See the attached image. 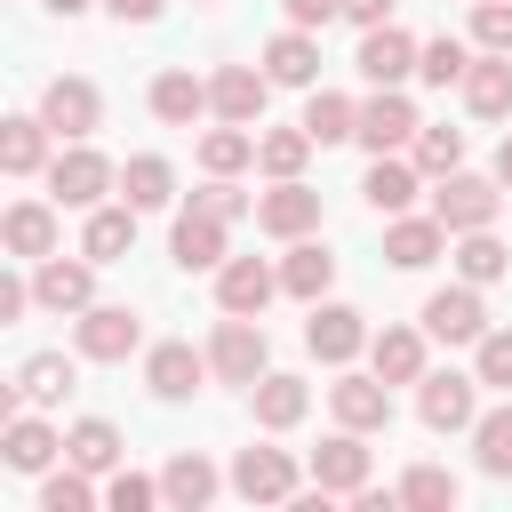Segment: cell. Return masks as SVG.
Returning a JSON list of instances; mask_svg holds the SVG:
<instances>
[{
	"mask_svg": "<svg viewBox=\"0 0 512 512\" xmlns=\"http://www.w3.org/2000/svg\"><path fill=\"white\" fill-rule=\"evenodd\" d=\"M120 200H128V208H168V200H176V168H168L160 152H136V160L120 168Z\"/></svg>",
	"mask_w": 512,
	"mask_h": 512,
	"instance_id": "obj_32",
	"label": "cell"
},
{
	"mask_svg": "<svg viewBox=\"0 0 512 512\" xmlns=\"http://www.w3.org/2000/svg\"><path fill=\"white\" fill-rule=\"evenodd\" d=\"M160 488H168V504H176V512H200V504L216 496V464H208L200 448H184V456H168Z\"/></svg>",
	"mask_w": 512,
	"mask_h": 512,
	"instance_id": "obj_34",
	"label": "cell"
},
{
	"mask_svg": "<svg viewBox=\"0 0 512 512\" xmlns=\"http://www.w3.org/2000/svg\"><path fill=\"white\" fill-rule=\"evenodd\" d=\"M416 72H424L432 88H464V72H472V48L440 32V40H424V48H416Z\"/></svg>",
	"mask_w": 512,
	"mask_h": 512,
	"instance_id": "obj_41",
	"label": "cell"
},
{
	"mask_svg": "<svg viewBox=\"0 0 512 512\" xmlns=\"http://www.w3.org/2000/svg\"><path fill=\"white\" fill-rule=\"evenodd\" d=\"M200 112H216V104H208V80H192V72H160V80H152V120L192 128Z\"/></svg>",
	"mask_w": 512,
	"mask_h": 512,
	"instance_id": "obj_28",
	"label": "cell"
},
{
	"mask_svg": "<svg viewBox=\"0 0 512 512\" xmlns=\"http://www.w3.org/2000/svg\"><path fill=\"white\" fill-rule=\"evenodd\" d=\"M368 360H376L384 384H424V336H416V328H384V336H368Z\"/></svg>",
	"mask_w": 512,
	"mask_h": 512,
	"instance_id": "obj_30",
	"label": "cell"
},
{
	"mask_svg": "<svg viewBox=\"0 0 512 512\" xmlns=\"http://www.w3.org/2000/svg\"><path fill=\"white\" fill-rule=\"evenodd\" d=\"M496 184H504V192H512V136H504V144H496Z\"/></svg>",
	"mask_w": 512,
	"mask_h": 512,
	"instance_id": "obj_53",
	"label": "cell"
},
{
	"mask_svg": "<svg viewBox=\"0 0 512 512\" xmlns=\"http://www.w3.org/2000/svg\"><path fill=\"white\" fill-rule=\"evenodd\" d=\"M24 304H40L32 280H0V320H24Z\"/></svg>",
	"mask_w": 512,
	"mask_h": 512,
	"instance_id": "obj_50",
	"label": "cell"
},
{
	"mask_svg": "<svg viewBox=\"0 0 512 512\" xmlns=\"http://www.w3.org/2000/svg\"><path fill=\"white\" fill-rule=\"evenodd\" d=\"M104 8H112V16H120V24H152V16H160V8H168V0H104Z\"/></svg>",
	"mask_w": 512,
	"mask_h": 512,
	"instance_id": "obj_52",
	"label": "cell"
},
{
	"mask_svg": "<svg viewBox=\"0 0 512 512\" xmlns=\"http://www.w3.org/2000/svg\"><path fill=\"white\" fill-rule=\"evenodd\" d=\"M472 40L488 56H512V0H472Z\"/></svg>",
	"mask_w": 512,
	"mask_h": 512,
	"instance_id": "obj_46",
	"label": "cell"
},
{
	"mask_svg": "<svg viewBox=\"0 0 512 512\" xmlns=\"http://www.w3.org/2000/svg\"><path fill=\"white\" fill-rule=\"evenodd\" d=\"M304 160H312V136H304V120L296 128H272V136H256V168L280 184V176H304Z\"/></svg>",
	"mask_w": 512,
	"mask_h": 512,
	"instance_id": "obj_39",
	"label": "cell"
},
{
	"mask_svg": "<svg viewBox=\"0 0 512 512\" xmlns=\"http://www.w3.org/2000/svg\"><path fill=\"white\" fill-rule=\"evenodd\" d=\"M272 296H280V272L264 256H224L216 264V304L224 312H264Z\"/></svg>",
	"mask_w": 512,
	"mask_h": 512,
	"instance_id": "obj_14",
	"label": "cell"
},
{
	"mask_svg": "<svg viewBox=\"0 0 512 512\" xmlns=\"http://www.w3.org/2000/svg\"><path fill=\"white\" fill-rule=\"evenodd\" d=\"M456 272H464L472 288H496V280L512 272V248L496 240V224H488V232H456Z\"/></svg>",
	"mask_w": 512,
	"mask_h": 512,
	"instance_id": "obj_33",
	"label": "cell"
},
{
	"mask_svg": "<svg viewBox=\"0 0 512 512\" xmlns=\"http://www.w3.org/2000/svg\"><path fill=\"white\" fill-rule=\"evenodd\" d=\"M312 480L328 488V496H360L368 488V448H360V432L344 424V432H328L320 448H312Z\"/></svg>",
	"mask_w": 512,
	"mask_h": 512,
	"instance_id": "obj_16",
	"label": "cell"
},
{
	"mask_svg": "<svg viewBox=\"0 0 512 512\" xmlns=\"http://www.w3.org/2000/svg\"><path fill=\"white\" fill-rule=\"evenodd\" d=\"M112 184H120V168H112L104 152H88V136L48 160V200H56V208H104Z\"/></svg>",
	"mask_w": 512,
	"mask_h": 512,
	"instance_id": "obj_1",
	"label": "cell"
},
{
	"mask_svg": "<svg viewBox=\"0 0 512 512\" xmlns=\"http://www.w3.org/2000/svg\"><path fill=\"white\" fill-rule=\"evenodd\" d=\"M248 400H256V424H264V432H288V424H304V408H312L304 376H272V368L248 384Z\"/></svg>",
	"mask_w": 512,
	"mask_h": 512,
	"instance_id": "obj_24",
	"label": "cell"
},
{
	"mask_svg": "<svg viewBox=\"0 0 512 512\" xmlns=\"http://www.w3.org/2000/svg\"><path fill=\"white\" fill-rule=\"evenodd\" d=\"M168 256H176L184 272H216V264H224V216L192 200V208L176 216V232H168Z\"/></svg>",
	"mask_w": 512,
	"mask_h": 512,
	"instance_id": "obj_13",
	"label": "cell"
},
{
	"mask_svg": "<svg viewBox=\"0 0 512 512\" xmlns=\"http://www.w3.org/2000/svg\"><path fill=\"white\" fill-rule=\"evenodd\" d=\"M192 200H200V208H216V216H224V224H232V216H248V208H256V200H248V192H232V176H216V184H208V192H192Z\"/></svg>",
	"mask_w": 512,
	"mask_h": 512,
	"instance_id": "obj_48",
	"label": "cell"
},
{
	"mask_svg": "<svg viewBox=\"0 0 512 512\" xmlns=\"http://www.w3.org/2000/svg\"><path fill=\"white\" fill-rule=\"evenodd\" d=\"M352 64H360V72H368L376 88H400V80L416 72V40H408L400 24H368V32H360V56H352Z\"/></svg>",
	"mask_w": 512,
	"mask_h": 512,
	"instance_id": "obj_17",
	"label": "cell"
},
{
	"mask_svg": "<svg viewBox=\"0 0 512 512\" xmlns=\"http://www.w3.org/2000/svg\"><path fill=\"white\" fill-rule=\"evenodd\" d=\"M304 136H312V144H344V136H360V104L336 96V88H312V104H304Z\"/></svg>",
	"mask_w": 512,
	"mask_h": 512,
	"instance_id": "obj_35",
	"label": "cell"
},
{
	"mask_svg": "<svg viewBox=\"0 0 512 512\" xmlns=\"http://www.w3.org/2000/svg\"><path fill=\"white\" fill-rule=\"evenodd\" d=\"M424 336H440V344H480V336H488V304H480V288L456 280V288L424 296Z\"/></svg>",
	"mask_w": 512,
	"mask_h": 512,
	"instance_id": "obj_6",
	"label": "cell"
},
{
	"mask_svg": "<svg viewBox=\"0 0 512 512\" xmlns=\"http://www.w3.org/2000/svg\"><path fill=\"white\" fill-rule=\"evenodd\" d=\"M416 128H424V120H416V104H408L400 88H376V96L360 104V144H368V152H400V144H416Z\"/></svg>",
	"mask_w": 512,
	"mask_h": 512,
	"instance_id": "obj_12",
	"label": "cell"
},
{
	"mask_svg": "<svg viewBox=\"0 0 512 512\" xmlns=\"http://www.w3.org/2000/svg\"><path fill=\"white\" fill-rule=\"evenodd\" d=\"M48 8H56V16H80V8H96V0H48Z\"/></svg>",
	"mask_w": 512,
	"mask_h": 512,
	"instance_id": "obj_54",
	"label": "cell"
},
{
	"mask_svg": "<svg viewBox=\"0 0 512 512\" xmlns=\"http://www.w3.org/2000/svg\"><path fill=\"white\" fill-rule=\"evenodd\" d=\"M56 448H64V440H56L40 416H8V424H0V456H8V472H48Z\"/></svg>",
	"mask_w": 512,
	"mask_h": 512,
	"instance_id": "obj_31",
	"label": "cell"
},
{
	"mask_svg": "<svg viewBox=\"0 0 512 512\" xmlns=\"http://www.w3.org/2000/svg\"><path fill=\"white\" fill-rule=\"evenodd\" d=\"M440 248H448V224H440V216H392V232H384V256H392L400 272H424Z\"/></svg>",
	"mask_w": 512,
	"mask_h": 512,
	"instance_id": "obj_23",
	"label": "cell"
},
{
	"mask_svg": "<svg viewBox=\"0 0 512 512\" xmlns=\"http://www.w3.org/2000/svg\"><path fill=\"white\" fill-rule=\"evenodd\" d=\"M496 208H504V184H488V176H440V192H432V216L448 224V232H488L496 224Z\"/></svg>",
	"mask_w": 512,
	"mask_h": 512,
	"instance_id": "obj_3",
	"label": "cell"
},
{
	"mask_svg": "<svg viewBox=\"0 0 512 512\" xmlns=\"http://www.w3.org/2000/svg\"><path fill=\"white\" fill-rule=\"evenodd\" d=\"M264 360H272V344H264L256 312H224V328L208 336V368H216L224 384H256V376H264Z\"/></svg>",
	"mask_w": 512,
	"mask_h": 512,
	"instance_id": "obj_2",
	"label": "cell"
},
{
	"mask_svg": "<svg viewBox=\"0 0 512 512\" xmlns=\"http://www.w3.org/2000/svg\"><path fill=\"white\" fill-rule=\"evenodd\" d=\"M264 72H272V88H312V80H320V40H312L304 24L272 32V48H264Z\"/></svg>",
	"mask_w": 512,
	"mask_h": 512,
	"instance_id": "obj_20",
	"label": "cell"
},
{
	"mask_svg": "<svg viewBox=\"0 0 512 512\" xmlns=\"http://www.w3.org/2000/svg\"><path fill=\"white\" fill-rule=\"evenodd\" d=\"M232 488L248 504H288L296 496V456L288 448H240L232 456Z\"/></svg>",
	"mask_w": 512,
	"mask_h": 512,
	"instance_id": "obj_9",
	"label": "cell"
},
{
	"mask_svg": "<svg viewBox=\"0 0 512 512\" xmlns=\"http://www.w3.org/2000/svg\"><path fill=\"white\" fill-rule=\"evenodd\" d=\"M256 232H272V240H304V232H320V192H312L304 176H280L272 192H256Z\"/></svg>",
	"mask_w": 512,
	"mask_h": 512,
	"instance_id": "obj_4",
	"label": "cell"
},
{
	"mask_svg": "<svg viewBox=\"0 0 512 512\" xmlns=\"http://www.w3.org/2000/svg\"><path fill=\"white\" fill-rule=\"evenodd\" d=\"M136 216H144V208H88V224H80V256L120 264V256L136 248Z\"/></svg>",
	"mask_w": 512,
	"mask_h": 512,
	"instance_id": "obj_25",
	"label": "cell"
},
{
	"mask_svg": "<svg viewBox=\"0 0 512 512\" xmlns=\"http://www.w3.org/2000/svg\"><path fill=\"white\" fill-rule=\"evenodd\" d=\"M416 168L424 176H456L464 168V128H416Z\"/></svg>",
	"mask_w": 512,
	"mask_h": 512,
	"instance_id": "obj_43",
	"label": "cell"
},
{
	"mask_svg": "<svg viewBox=\"0 0 512 512\" xmlns=\"http://www.w3.org/2000/svg\"><path fill=\"white\" fill-rule=\"evenodd\" d=\"M280 8H288V24H304V32H320V24L344 16V0H280Z\"/></svg>",
	"mask_w": 512,
	"mask_h": 512,
	"instance_id": "obj_49",
	"label": "cell"
},
{
	"mask_svg": "<svg viewBox=\"0 0 512 512\" xmlns=\"http://www.w3.org/2000/svg\"><path fill=\"white\" fill-rule=\"evenodd\" d=\"M40 120H48L64 144H80V136L104 120V96H96L80 72H64V80H48V88H40Z\"/></svg>",
	"mask_w": 512,
	"mask_h": 512,
	"instance_id": "obj_7",
	"label": "cell"
},
{
	"mask_svg": "<svg viewBox=\"0 0 512 512\" xmlns=\"http://www.w3.org/2000/svg\"><path fill=\"white\" fill-rule=\"evenodd\" d=\"M400 504H416V512H448V504H456V472H440V464H408V472H400Z\"/></svg>",
	"mask_w": 512,
	"mask_h": 512,
	"instance_id": "obj_42",
	"label": "cell"
},
{
	"mask_svg": "<svg viewBox=\"0 0 512 512\" xmlns=\"http://www.w3.org/2000/svg\"><path fill=\"white\" fill-rule=\"evenodd\" d=\"M72 336H80V360H128V352L144 344V328H136L128 304H88Z\"/></svg>",
	"mask_w": 512,
	"mask_h": 512,
	"instance_id": "obj_10",
	"label": "cell"
},
{
	"mask_svg": "<svg viewBox=\"0 0 512 512\" xmlns=\"http://www.w3.org/2000/svg\"><path fill=\"white\" fill-rule=\"evenodd\" d=\"M64 464H80V472H112V464H120V432H112L104 416H80V424L64 432Z\"/></svg>",
	"mask_w": 512,
	"mask_h": 512,
	"instance_id": "obj_37",
	"label": "cell"
},
{
	"mask_svg": "<svg viewBox=\"0 0 512 512\" xmlns=\"http://www.w3.org/2000/svg\"><path fill=\"white\" fill-rule=\"evenodd\" d=\"M304 344H312V360L344 368V360L368 344V328H360V312H352V304H312V320H304Z\"/></svg>",
	"mask_w": 512,
	"mask_h": 512,
	"instance_id": "obj_18",
	"label": "cell"
},
{
	"mask_svg": "<svg viewBox=\"0 0 512 512\" xmlns=\"http://www.w3.org/2000/svg\"><path fill=\"white\" fill-rule=\"evenodd\" d=\"M16 392H24V408H56V400L72 392V360H64V352H32V360L16 368Z\"/></svg>",
	"mask_w": 512,
	"mask_h": 512,
	"instance_id": "obj_36",
	"label": "cell"
},
{
	"mask_svg": "<svg viewBox=\"0 0 512 512\" xmlns=\"http://www.w3.org/2000/svg\"><path fill=\"white\" fill-rule=\"evenodd\" d=\"M48 136H56V128H48L40 112L0 120V168H8V176H40V168H48Z\"/></svg>",
	"mask_w": 512,
	"mask_h": 512,
	"instance_id": "obj_21",
	"label": "cell"
},
{
	"mask_svg": "<svg viewBox=\"0 0 512 512\" xmlns=\"http://www.w3.org/2000/svg\"><path fill=\"white\" fill-rule=\"evenodd\" d=\"M104 504H112V512H152V504H168V488L144 480V472H112V480H104Z\"/></svg>",
	"mask_w": 512,
	"mask_h": 512,
	"instance_id": "obj_45",
	"label": "cell"
},
{
	"mask_svg": "<svg viewBox=\"0 0 512 512\" xmlns=\"http://www.w3.org/2000/svg\"><path fill=\"white\" fill-rule=\"evenodd\" d=\"M344 16L368 32V24H392V0H344Z\"/></svg>",
	"mask_w": 512,
	"mask_h": 512,
	"instance_id": "obj_51",
	"label": "cell"
},
{
	"mask_svg": "<svg viewBox=\"0 0 512 512\" xmlns=\"http://www.w3.org/2000/svg\"><path fill=\"white\" fill-rule=\"evenodd\" d=\"M248 160H256V136H248L240 120H224V128L200 136V168H208V176H240Z\"/></svg>",
	"mask_w": 512,
	"mask_h": 512,
	"instance_id": "obj_38",
	"label": "cell"
},
{
	"mask_svg": "<svg viewBox=\"0 0 512 512\" xmlns=\"http://www.w3.org/2000/svg\"><path fill=\"white\" fill-rule=\"evenodd\" d=\"M200 376H208V352H192V344H152V352H144V384H152V400H192Z\"/></svg>",
	"mask_w": 512,
	"mask_h": 512,
	"instance_id": "obj_19",
	"label": "cell"
},
{
	"mask_svg": "<svg viewBox=\"0 0 512 512\" xmlns=\"http://www.w3.org/2000/svg\"><path fill=\"white\" fill-rule=\"evenodd\" d=\"M328 280H336V256L304 232V240H288V264H280V288L288 296H304V304H320L328 296Z\"/></svg>",
	"mask_w": 512,
	"mask_h": 512,
	"instance_id": "obj_26",
	"label": "cell"
},
{
	"mask_svg": "<svg viewBox=\"0 0 512 512\" xmlns=\"http://www.w3.org/2000/svg\"><path fill=\"white\" fill-rule=\"evenodd\" d=\"M0 240H8V256H56V208L48 200H16L8 216H0Z\"/></svg>",
	"mask_w": 512,
	"mask_h": 512,
	"instance_id": "obj_22",
	"label": "cell"
},
{
	"mask_svg": "<svg viewBox=\"0 0 512 512\" xmlns=\"http://www.w3.org/2000/svg\"><path fill=\"white\" fill-rule=\"evenodd\" d=\"M88 504H96V488H88L80 464H64V472L40 480V512H88Z\"/></svg>",
	"mask_w": 512,
	"mask_h": 512,
	"instance_id": "obj_44",
	"label": "cell"
},
{
	"mask_svg": "<svg viewBox=\"0 0 512 512\" xmlns=\"http://www.w3.org/2000/svg\"><path fill=\"white\" fill-rule=\"evenodd\" d=\"M472 376H480V384H504V392H512V328H488V336L472 344Z\"/></svg>",
	"mask_w": 512,
	"mask_h": 512,
	"instance_id": "obj_47",
	"label": "cell"
},
{
	"mask_svg": "<svg viewBox=\"0 0 512 512\" xmlns=\"http://www.w3.org/2000/svg\"><path fill=\"white\" fill-rule=\"evenodd\" d=\"M416 416H424V432H472L480 424V376H424V392H416Z\"/></svg>",
	"mask_w": 512,
	"mask_h": 512,
	"instance_id": "obj_5",
	"label": "cell"
},
{
	"mask_svg": "<svg viewBox=\"0 0 512 512\" xmlns=\"http://www.w3.org/2000/svg\"><path fill=\"white\" fill-rule=\"evenodd\" d=\"M472 448H480V472L512 480V400H504V408H480V424H472Z\"/></svg>",
	"mask_w": 512,
	"mask_h": 512,
	"instance_id": "obj_40",
	"label": "cell"
},
{
	"mask_svg": "<svg viewBox=\"0 0 512 512\" xmlns=\"http://www.w3.org/2000/svg\"><path fill=\"white\" fill-rule=\"evenodd\" d=\"M32 296H40L48 312H88V304H96V256H40Z\"/></svg>",
	"mask_w": 512,
	"mask_h": 512,
	"instance_id": "obj_8",
	"label": "cell"
},
{
	"mask_svg": "<svg viewBox=\"0 0 512 512\" xmlns=\"http://www.w3.org/2000/svg\"><path fill=\"white\" fill-rule=\"evenodd\" d=\"M264 96H272V72H256V64H224V72L208 80L216 120H240V128H256V120H264Z\"/></svg>",
	"mask_w": 512,
	"mask_h": 512,
	"instance_id": "obj_11",
	"label": "cell"
},
{
	"mask_svg": "<svg viewBox=\"0 0 512 512\" xmlns=\"http://www.w3.org/2000/svg\"><path fill=\"white\" fill-rule=\"evenodd\" d=\"M464 104L480 112V120H504L512 112V56H472V72H464Z\"/></svg>",
	"mask_w": 512,
	"mask_h": 512,
	"instance_id": "obj_27",
	"label": "cell"
},
{
	"mask_svg": "<svg viewBox=\"0 0 512 512\" xmlns=\"http://www.w3.org/2000/svg\"><path fill=\"white\" fill-rule=\"evenodd\" d=\"M328 408H336V424H352V432H384V424H392V384H384V376H336V384H328Z\"/></svg>",
	"mask_w": 512,
	"mask_h": 512,
	"instance_id": "obj_15",
	"label": "cell"
},
{
	"mask_svg": "<svg viewBox=\"0 0 512 512\" xmlns=\"http://www.w3.org/2000/svg\"><path fill=\"white\" fill-rule=\"evenodd\" d=\"M416 176H424L416 160H392V152H376V168H368V184H360V192H368V208H376V216H408V200H416Z\"/></svg>",
	"mask_w": 512,
	"mask_h": 512,
	"instance_id": "obj_29",
	"label": "cell"
}]
</instances>
